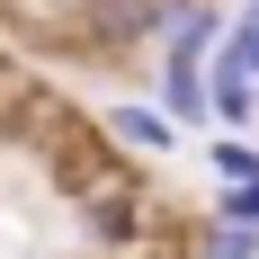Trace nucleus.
Segmentation results:
<instances>
[{
    "label": "nucleus",
    "mask_w": 259,
    "mask_h": 259,
    "mask_svg": "<svg viewBox=\"0 0 259 259\" xmlns=\"http://www.w3.org/2000/svg\"><path fill=\"white\" fill-rule=\"evenodd\" d=\"M197 259H259V224H233V214H214V233L197 241Z\"/></svg>",
    "instance_id": "4"
},
{
    "label": "nucleus",
    "mask_w": 259,
    "mask_h": 259,
    "mask_svg": "<svg viewBox=\"0 0 259 259\" xmlns=\"http://www.w3.org/2000/svg\"><path fill=\"white\" fill-rule=\"evenodd\" d=\"M80 259H107V250H80Z\"/></svg>",
    "instance_id": "7"
},
{
    "label": "nucleus",
    "mask_w": 259,
    "mask_h": 259,
    "mask_svg": "<svg viewBox=\"0 0 259 259\" xmlns=\"http://www.w3.org/2000/svg\"><path fill=\"white\" fill-rule=\"evenodd\" d=\"M214 170H224V179H250L259 152H250V143H214Z\"/></svg>",
    "instance_id": "6"
},
{
    "label": "nucleus",
    "mask_w": 259,
    "mask_h": 259,
    "mask_svg": "<svg viewBox=\"0 0 259 259\" xmlns=\"http://www.w3.org/2000/svg\"><path fill=\"white\" fill-rule=\"evenodd\" d=\"M224 214H233V224H259V170L250 179H224Z\"/></svg>",
    "instance_id": "5"
},
{
    "label": "nucleus",
    "mask_w": 259,
    "mask_h": 259,
    "mask_svg": "<svg viewBox=\"0 0 259 259\" xmlns=\"http://www.w3.org/2000/svg\"><path fill=\"white\" fill-rule=\"evenodd\" d=\"M134 233H143V197L99 188V197H90V241H99V250H134Z\"/></svg>",
    "instance_id": "3"
},
{
    "label": "nucleus",
    "mask_w": 259,
    "mask_h": 259,
    "mask_svg": "<svg viewBox=\"0 0 259 259\" xmlns=\"http://www.w3.org/2000/svg\"><path fill=\"white\" fill-rule=\"evenodd\" d=\"M206 107L224 116V125H250V116H259V72H241V63H224V54H214V72H206Z\"/></svg>",
    "instance_id": "1"
},
{
    "label": "nucleus",
    "mask_w": 259,
    "mask_h": 259,
    "mask_svg": "<svg viewBox=\"0 0 259 259\" xmlns=\"http://www.w3.org/2000/svg\"><path fill=\"white\" fill-rule=\"evenodd\" d=\"M107 134H116V143H125V152H170V143H179V125H170V107H107Z\"/></svg>",
    "instance_id": "2"
}]
</instances>
